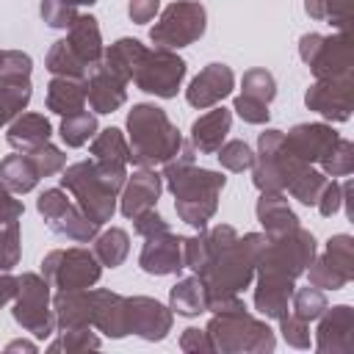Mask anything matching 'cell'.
<instances>
[{
	"label": "cell",
	"mask_w": 354,
	"mask_h": 354,
	"mask_svg": "<svg viewBox=\"0 0 354 354\" xmlns=\"http://www.w3.org/2000/svg\"><path fill=\"white\" fill-rule=\"evenodd\" d=\"M337 138H340L337 130L326 122H301L285 133L282 147L290 158L313 166L337 144Z\"/></svg>",
	"instance_id": "13"
},
{
	"label": "cell",
	"mask_w": 354,
	"mask_h": 354,
	"mask_svg": "<svg viewBox=\"0 0 354 354\" xmlns=\"http://www.w3.org/2000/svg\"><path fill=\"white\" fill-rule=\"evenodd\" d=\"M185 72H188V66L177 55V50L144 47V53L138 58V66L133 72V83H136L138 91L171 100V97H177V91L185 80Z\"/></svg>",
	"instance_id": "11"
},
{
	"label": "cell",
	"mask_w": 354,
	"mask_h": 354,
	"mask_svg": "<svg viewBox=\"0 0 354 354\" xmlns=\"http://www.w3.org/2000/svg\"><path fill=\"white\" fill-rule=\"evenodd\" d=\"M47 111L58 113V116H69L83 111L86 105V77H58L53 75V80L47 83Z\"/></svg>",
	"instance_id": "27"
},
{
	"label": "cell",
	"mask_w": 354,
	"mask_h": 354,
	"mask_svg": "<svg viewBox=\"0 0 354 354\" xmlns=\"http://www.w3.org/2000/svg\"><path fill=\"white\" fill-rule=\"evenodd\" d=\"M61 138L66 147L77 149L83 144H88V138L97 136V113H88V111H77V113H69L61 119V127H58Z\"/></svg>",
	"instance_id": "38"
},
{
	"label": "cell",
	"mask_w": 354,
	"mask_h": 354,
	"mask_svg": "<svg viewBox=\"0 0 354 354\" xmlns=\"http://www.w3.org/2000/svg\"><path fill=\"white\" fill-rule=\"evenodd\" d=\"M0 183H3L8 191H14V194H28V191L36 188L39 174H36V169H33V163L28 160L25 152H19V155H6V158L0 160Z\"/></svg>",
	"instance_id": "32"
},
{
	"label": "cell",
	"mask_w": 354,
	"mask_h": 354,
	"mask_svg": "<svg viewBox=\"0 0 354 354\" xmlns=\"http://www.w3.org/2000/svg\"><path fill=\"white\" fill-rule=\"evenodd\" d=\"M66 41L72 44V50L80 55V61L91 69L94 64H100L105 47H102V33H100V22L91 14H77L75 22L66 28ZM88 75V72H86Z\"/></svg>",
	"instance_id": "26"
},
{
	"label": "cell",
	"mask_w": 354,
	"mask_h": 354,
	"mask_svg": "<svg viewBox=\"0 0 354 354\" xmlns=\"http://www.w3.org/2000/svg\"><path fill=\"white\" fill-rule=\"evenodd\" d=\"M39 14H41L44 25H50L55 30H66L75 22V17H77L75 6H69L64 0H41L39 3Z\"/></svg>",
	"instance_id": "50"
},
{
	"label": "cell",
	"mask_w": 354,
	"mask_h": 354,
	"mask_svg": "<svg viewBox=\"0 0 354 354\" xmlns=\"http://www.w3.org/2000/svg\"><path fill=\"white\" fill-rule=\"evenodd\" d=\"M230 127H232V111L213 105V111L202 113L191 124V147L202 155H216L218 147L224 144Z\"/></svg>",
	"instance_id": "25"
},
{
	"label": "cell",
	"mask_w": 354,
	"mask_h": 354,
	"mask_svg": "<svg viewBox=\"0 0 354 354\" xmlns=\"http://www.w3.org/2000/svg\"><path fill=\"white\" fill-rule=\"evenodd\" d=\"M196 149L183 141L180 152L163 163V183L174 196L177 218L194 230H205L207 221L218 210V196L227 185V177L213 169H202L194 163Z\"/></svg>",
	"instance_id": "1"
},
{
	"label": "cell",
	"mask_w": 354,
	"mask_h": 354,
	"mask_svg": "<svg viewBox=\"0 0 354 354\" xmlns=\"http://www.w3.org/2000/svg\"><path fill=\"white\" fill-rule=\"evenodd\" d=\"M205 28H207V11L202 3L174 0L160 11L158 22L149 28V39L155 47L180 50V47H188L196 39H202Z\"/></svg>",
	"instance_id": "9"
},
{
	"label": "cell",
	"mask_w": 354,
	"mask_h": 354,
	"mask_svg": "<svg viewBox=\"0 0 354 354\" xmlns=\"http://www.w3.org/2000/svg\"><path fill=\"white\" fill-rule=\"evenodd\" d=\"M174 313L152 296H127V329L141 340L158 343L171 332Z\"/></svg>",
	"instance_id": "14"
},
{
	"label": "cell",
	"mask_w": 354,
	"mask_h": 354,
	"mask_svg": "<svg viewBox=\"0 0 354 354\" xmlns=\"http://www.w3.org/2000/svg\"><path fill=\"white\" fill-rule=\"evenodd\" d=\"M30 83H0V127L14 122L30 102Z\"/></svg>",
	"instance_id": "40"
},
{
	"label": "cell",
	"mask_w": 354,
	"mask_h": 354,
	"mask_svg": "<svg viewBox=\"0 0 354 354\" xmlns=\"http://www.w3.org/2000/svg\"><path fill=\"white\" fill-rule=\"evenodd\" d=\"M17 296V277L11 271H0V307L14 301Z\"/></svg>",
	"instance_id": "59"
},
{
	"label": "cell",
	"mask_w": 354,
	"mask_h": 354,
	"mask_svg": "<svg viewBox=\"0 0 354 354\" xmlns=\"http://www.w3.org/2000/svg\"><path fill=\"white\" fill-rule=\"evenodd\" d=\"M332 268H337L348 282L354 279V238L346 232H337L326 241V249L321 254Z\"/></svg>",
	"instance_id": "39"
},
{
	"label": "cell",
	"mask_w": 354,
	"mask_h": 354,
	"mask_svg": "<svg viewBox=\"0 0 354 354\" xmlns=\"http://www.w3.org/2000/svg\"><path fill=\"white\" fill-rule=\"evenodd\" d=\"M279 332H282V340L290 346V348H310L313 346V337H310V324L296 318L293 313H288L285 318H279Z\"/></svg>",
	"instance_id": "51"
},
{
	"label": "cell",
	"mask_w": 354,
	"mask_h": 354,
	"mask_svg": "<svg viewBox=\"0 0 354 354\" xmlns=\"http://www.w3.org/2000/svg\"><path fill=\"white\" fill-rule=\"evenodd\" d=\"M340 191H343V205H340V207H346V216H348V218H354V205H351V194H354V183H351V180H346V183L340 185Z\"/></svg>",
	"instance_id": "60"
},
{
	"label": "cell",
	"mask_w": 354,
	"mask_h": 354,
	"mask_svg": "<svg viewBox=\"0 0 354 354\" xmlns=\"http://www.w3.org/2000/svg\"><path fill=\"white\" fill-rule=\"evenodd\" d=\"M144 249L138 254V266L141 271L152 274V277H169V274H180L185 268L183 263V235H174L171 230L158 232L144 238Z\"/></svg>",
	"instance_id": "17"
},
{
	"label": "cell",
	"mask_w": 354,
	"mask_h": 354,
	"mask_svg": "<svg viewBox=\"0 0 354 354\" xmlns=\"http://www.w3.org/2000/svg\"><path fill=\"white\" fill-rule=\"evenodd\" d=\"M53 313H55V329L91 326V318H94V288L58 290L53 296Z\"/></svg>",
	"instance_id": "23"
},
{
	"label": "cell",
	"mask_w": 354,
	"mask_h": 354,
	"mask_svg": "<svg viewBox=\"0 0 354 354\" xmlns=\"http://www.w3.org/2000/svg\"><path fill=\"white\" fill-rule=\"evenodd\" d=\"M307 279H310V285L313 288H318V290H340V288H346L348 285V279L337 271V268H332L324 257H313V263L307 266Z\"/></svg>",
	"instance_id": "49"
},
{
	"label": "cell",
	"mask_w": 354,
	"mask_h": 354,
	"mask_svg": "<svg viewBox=\"0 0 354 354\" xmlns=\"http://www.w3.org/2000/svg\"><path fill=\"white\" fill-rule=\"evenodd\" d=\"M33 61L22 50H3L0 58V83H30Z\"/></svg>",
	"instance_id": "47"
},
{
	"label": "cell",
	"mask_w": 354,
	"mask_h": 354,
	"mask_svg": "<svg viewBox=\"0 0 354 354\" xmlns=\"http://www.w3.org/2000/svg\"><path fill=\"white\" fill-rule=\"evenodd\" d=\"M293 290H296L293 279L274 277V274H254V310L263 318L279 321L290 313Z\"/></svg>",
	"instance_id": "21"
},
{
	"label": "cell",
	"mask_w": 354,
	"mask_h": 354,
	"mask_svg": "<svg viewBox=\"0 0 354 354\" xmlns=\"http://www.w3.org/2000/svg\"><path fill=\"white\" fill-rule=\"evenodd\" d=\"M47 227H50L55 235L69 238V241H75V243H91V241L97 238V232H100V224H94L75 202H69L53 221H47Z\"/></svg>",
	"instance_id": "30"
},
{
	"label": "cell",
	"mask_w": 354,
	"mask_h": 354,
	"mask_svg": "<svg viewBox=\"0 0 354 354\" xmlns=\"http://www.w3.org/2000/svg\"><path fill=\"white\" fill-rule=\"evenodd\" d=\"M315 321V348L321 354H354V310L348 304L326 307Z\"/></svg>",
	"instance_id": "15"
},
{
	"label": "cell",
	"mask_w": 354,
	"mask_h": 354,
	"mask_svg": "<svg viewBox=\"0 0 354 354\" xmlns=\"http://www.w3.org/2000/svg\"><path fill=\"white\" fill-rule=\"evenodd\" d=\"M141 53H144V44H141L138 39L124 36V39H116V41L102 53L100 64H102L111 75H116L119 80L130 83V80H133V72H136V66H138Z\"/></svg>",
	"instance_id": "29"
},
{
	"label": "cell",
	"mask_w": 354,
	"mask_h": 354,
	"mask_svg": "<svg viewBox=\"0 0 354 354\" xmlns=\"http://www.w3.org/2000/svg\"><path fill=\"white\" fill-rule=\"evenodd\" d=\"M41 277L50 282V288H58V290L94 288L102 277V263L86 246L53 249L41 260Z\"/></svg>",
	"instance_id": "10"
},
{
	"label": "cell",
	"mask_w": 354,
	"mask_h": 354,
	"mask_svg": "<svg viewBox=\"0 0 354 354\" xmlns=\"http://www.w3.org/2000/svg\"><path fill=\"white\" fill-rule=\"evenodd\" d=\"M216 158H218L221 169H227V171H243V169H249V166H252L254 152H252V147H249L246 141L232 138V141H224V144L218 147Z\"/></svg>",
	"instance_id": "48"
},
{
	"label": "cell",
	"mask_w": 354,
	"mask_h": 354,
	"mask_svg": "<svg viewBox=\"0 0 354 354\" xmlns=\"http://www.w3.org/2000/svg\"><path fill=\"white\" fill-rule=\"evenodd\" d=\"M315 238L310 230H304L301 224L290 232H282L277 238H268L254 274H274V277H285V279H299L307 266L315 257Z\"/></svg>",
	"instance_id": "6"
},
{
	"label": "cell",
	"mask_w": 354,
	"mask_h": 354,
	"mask_svg": "<svg viewBox=\"0 0 354 354\" xmlns=\"http://www.w3.org/2000/svg\"><path fill=\"white\" fill-rule=\"evenodd\" d=\"M86 102L94 113H113L127 102V83L111 75L102 64H94L86 75Z\"/></svg>",
	"instance_id": "20"
},
{
	"label": "cell",
	"mask_w": 354,
	"mask_h": 354,
	"mask_svg": "<svg viewBox=\"0 0 354 354\" xmlns=\"http://www.w3.org/2000/svg\"><path fill=\"white\" fill-rule=\"evenodd\" d=\"M232 111H235L246 124H266V122H268V116H271V111H268V105H266V102L252 100V97H246V94H238V97H235Z\"/></svg>",
	"instance_id": "52"
},
{
	"label": "cell",
	"mask_w": 354,
	"mask_h": 354,
	"mask_svg": "<svg viewBox=\"0 0 354 354\" xmlns=\"http://www.w3.org/2000/svg\"><path fill=\"white\" fill-rule=\"evenodd\" d=\"M44 69L58 77H86V72H88V66L80 61V55L72 50V44L66 39L53 41V47L44 55Z\"/></svg>",
	"instance_id": "33"
},
{
	"label": "cell",
	"mask_w": 354,
	"mask_h": 354,
	"mask_svg": "<svg viewBox=\"0 0 354 354\" xmlns=\"http://www.w3.org/2000/svg\"><path fill=\"white\" fill-rule=\"evenodd\" d=\"M11 315L36 340L53 337V332H55L53 296H50V282L41 274L25 271L17 277V296H14Z\"/></svg>",
	"instance_id": "7"
},
{
	"label": "cell",
	"mask_w": 354,
	"mask_h": 354,
	"mask_svg": "<svg viewBox=\"0 0 354 354\" xmlns=\"http://www.w3.org/2000/svg\"><path fill=\"white\" fill-rule=\"evenodd\" d=\"M257 221L263 224L266 238H277L282 232H290L299 227V216L288 205V196L282 191H263L257 205H254Z\"/></svg>",
	"instance_id": "24"
},
{
	"label": "cell",
	"mask_w": 354,
	"mask_h": 354,
	"mask_svg": "<svg viewBox=\"0 0 354 354\" xmlns=\"http://www.w3.org/2000/svg\"><path fill=\"white\" fill-rule=\"evenodd\" d=\"M163 191V177L155 169L138 166L133 174H127L124 188L119 194V210L124 218H136L144 210H152L158 205V196Z\"/></svg>",
	"instance_id": "19"
},
{
	"label": "cell",
	"mask_w": 354,
	"mask_h": 354,
	"mask_svg": "<svg viewBox=\"0 0 354 354\" xmlns=\"http://www.w3.org/2000/svg\"><path fill=\"white\" fill-rule=\"evenodd\" d=\"M205 332L213 351L221 354H271L277 348L274 329L263 318H254L246 307L232 313H213Z\"/></svg>",
	"instance_id": "5"
},
{
	"label": "cell",
	"mask_w": 354,
	"mask_h": 354,
	"mask_svg": "<svg viewBox=\"0 0 354 354\" xmlns=\"http://www.w3.org/2000/svg\"><path fill=\"white\" fill-rule=\"evenodd\" d=\"M91 158L94 160H108V163H130V144L124 138V133L119 127H105L97 130V136L91 138Z\"/></svg>",
	"instance_id": "34"
},
{
	"label": "cell",
	"mask_w": 354,
	"mask_h": 354,
	"mask_svg": "<svg viewBox=\"0 0 354 354\" xmlns=\"http://www.w3.org/2000/svg\"><path fill=\"white\" fill-rule=\"evenodd\" d=\"M169 310L183 315V318H196L205 313V285L202 279L194 277H183L177 279V285H171L169 290Z\"/></svg>",
	"instance_id": "31"
},
{
	"label": "cell",
	"mask_w": 354,
	"mask_h": 354,
	"mask_svg": "<svg viewBox=\"0 0 354 354\" xmlns=\"http://www.w3.org/2000/svg\"><path fill=\"white\" fill-rule=\"evenodd\" d=\"M235 88V75L227 64H207L185 88V100L191 108L207 111L213 105H218L224 97H230Z\"/></svg>",
	"instance_id": "18"
},
{
	"label": "cell",
	"mask_w": 354,
	"mask_h": 354,
	"mask_svg": "<svg viewBox=\"0 0 354 354\" xmlns=\"http://www.w3.org/2000/svg\"><path fill=\"white\" fill-rule=\"evenodd\" d=\"M25 155H28V160L33 163L39 180H41V177H53V174L64 171V166H66V155H64L55 144H50V141H47V144H39V147H33V149H25Z\"/></svg>",
	"instance_id": "44"
},
{
	"label": "cell",
	"mask_w": 354,
	"mask_h": 354,
	"mask_svg": "<svg viewBox=\"0 0 354 354\" xmlns=\"http://www.w3.org/2000/svg\"><path fill=\"white\" fill-rule=\"evenodd\" d=\"M53 136V124L44 113H19L14 122H8V133H6V141L25 152V149H33L39 144H47Z\"/></svg>",
	"instance_id": "28"
},
{
	"label": "cell",
	"mask_w": 354,
	"mask_h": 354,
	"mask_svg": "<svg viewBox=\"0 0 354 354\" xmlns=\"http://www.w3.org/2000/svg\"><path fill=\"white\" fill-rule=\"evenodd\" d=\"M91 252L97 254V260H100L102 266L116 268V266H122V263L127 260V254H130V235H127L122 227H111V230H105V232H97Z\"/></svg>",
	"instance_id": "35"
},
{
	"label": "cell",
	"mask_w": 354,
	"mask_h": 354,
	"mask_svg": "<svg viewBox=\"0 0 354 354\" xmlns=\"http://www.w3.org/2000/svg\"><path fill=\"white\" fill-rule=\"evenodd\" d=\"M326 307H329V301H326L324 290H318V288H313V285L299 288V290H293V296H290V313H293L296 318L307 321V324L315 321Z\"/></svg>",
	"instance_id": "41"
},
{
	"label": "cell",
	"mask_w": 354,
	"mask_h": 354,
	"mask_svg": "<svg viewBox=\"0 0 354 354\" xmlns=\"http://www.w3.org/2000/svg\"><path fill=\"white\" fill-rule=\"evenodd\" d=\"M11 351H28V354H36L39 348H36V343H30V340H11V343L6 346V354H11Z\"/></svg>",
	"instance_id": "61"
},
{
	"label": "cell",
	"mask_w": 354,
	"mask_h": 354,
	"mask_svg": "<svg viewBox=\"0 0 354 354\" xmlns=\"http://www.w3.org/2000/svg\"><path fill=\"white\" fill-rule=\"evenodd\" d=\"M266 243H268L266 232H246L243 238L235 235L232 241L221 243L207 260V266L196 274L205 285V301L221 296H238L243 288H249Z\"/></svg>",
	"instance_id": "3"
},
{
	"label": "cell",
	"mask_w": 354,
	"mask_h": 354,
	"mask_svg": "<svg viewBox=\"0 0 354 354\" xmlns=\"http://www.w3.org/2000/svg\"><path fill=\"white\" fill-rule=\"evenodd\" d=\"M304 11L313 19L329 22L337 30H351L354 0H304Z\"/></svg>",
	"instance_id": "36"
},
{
	"label": "cell",
	"mask_w": 354,
	"mask_h": 354,
	"mask_svg": "<svg viewBox=\"0 0 354 354\" xmlns=\"http://www.w3.org/2000/svg\"><path fill=\"white\" fill-rule=\"evenodd\" d=\"M304 105L329 122H346L354 105V75L315 80L304 94Z\"/></svg>",
	"instance_id": "12"
},
{
	"label": "cell",
	"mask_w": 354,
	"mask_h": 354,
	"mask_svg": "<svg viewBox=\"0 0 354 354\" xmlns=\"http://www.w3.org/2000/svg\"><path fill=\"white\" fill-rule=\"evenodd\" d=\"M340 205H343V191H340V183L332 177V180H326V185H324V191H321L315 207H318L321 216L329 218V216H335V213L340 210Z\"/></svg>",
	"instance_id": "54"
},
{
	"label": "cell",
	"mask_w": 354,
	"mask_h": 354,
	"mask_svg": "<svg viewBox=\"0 0 354 354\" xmlns=\"http://www.w3.org/2000/svg\"><path fill=\"white\" fill-rule=\"evenodd\" d=\"M326 174L324 171H318V169H313V166H301L290 180H288V188L285 191H290V196L293 199H299L301 205H315L318 202V196H321V191H324V185H326Z\"/></svg>",
	"instance_id": "37"
},
{
	"label": "cell",
	"mask_w": 354,
	"mask_h": 354,
	"mask_svg": "<svg viewBox=\"0 0 354 354\" xmlns=\"http://www.w3.org/2000/svg\"><path fill=\"white\" fill-rule=\"evenodd\" d=\"M91 326L100 329L105 337L119 340L130 335L127 329V296L113 293L108 288H94V318Z\"/></svg>",
	"instance_id": "22"
},
{
	"label": "cell",
	"mask_w": 354,
	"mask_h": 354,
	"mask_svg": "<svg viewBox=\"0 0 354 354\" xmlns=\"http://www.w3.org/2000/svg\"><path fill=\"white\" fill-rule=\"evenodd\" d=\"M133 230L141 235V238H149V235H158V232H166L169 230V221L152 207V210H144L133 218Z\"/></svg>",
	"instance_id": "55"
},
{
	"label": "cell",
	"mask_w": 354,
	"mask_h": 354,
	"mask_svg": "<svg viewBox=\"0 0 354 354\" xmlns=\"http://www.w3.org/2000/svg\"><path fill=\"white\" fill-rule=\"evenodd\" d=\"M102 340L91 332V326H77V329H61V335L47 346V351H66V354H77V351H88V348H100Z\"/></svg>",
	"instance_id": "42"
},
{
	"label": "cell",
	"mask_w": 354,
	"mask_h": 354,
	"mask_svg": "<svg viewBox=\"0 0 354 354\" xmlns=\"http://www.w3.org/2000/svg\"><path fill=\"white\" fill-rule=\"evenodd\" d=\"M158 11H160V0H130L127 3V14H130V19L136 25L152 22Z\"/></svg>",
	"instance_id": "57"
},
{
	"label": "cell",
	"mask_w": 354,
	"mask_h": 354,
	"mask_svg": "<svg viewBox=\"0 0 354 354\" xmlns=\"http://www.w3.org/2000/svg\"><path fill=\"white\" fill-rule=\"evenodd\" d=\"M326 177H346L354 171V144L348 138H337V144L318 160Z\"/></svg>",
	"instance_id": "43"
},
{
	"label": "cell",
	"mask_w": 354,
	"mask_h": 354,
	"mask_svg": "<svg viewBox=\"0 0 354 354\" xmlns=\"http://www.w3.org/2000/svg\"><path fill=\"white\" fill-rule=\"evenodd\" d=\"M69 202H72V199L66 196V188H47V191L39 194V199H36V210L44 216V221H53Z\"/></svg>",
	"instance_id": "53"
},
{
	"label": "cell",
	"mask_w": 354,
	"mask_h": 354,
	"mask_svg": "<svg viewBox=\"0 0 354 354\" xmlns=\"http://www.w3.org/2000/svg\"><path fill=\"white\" fill-rule=\"evenodd\" d=\"M124 124H127L130 163H136V166H144V169L163 166L183 147V136H180L177 124L155 102L133 105Z\"/></svg>",
	"instance_id": "4"
},
{
	"label": "cell",
	"mask_w": 354,
	"mask_h": 354,
	"mask_svg": "<svg viewBox=\"0 0 354 354\" xmlns=\"http://www.w3.org/2000/svg\"><path fill=\"white\" fill-rule=\"evenodd\" d=\"M241 94L268 105L277 97V80H274V75L268 69H249L241 77Z\"/></svg>",
	"instance_id": "46"
},
{
	"label": "cell",
	"mask_w": 354,
	"mask_h": 354,
	"mask_svg": "<svg viewBox=\"0 0 354 354\" xmlns=\"http://www.w3.org/2000/svg\"><path fill=\"white\" fill-rule=\"evenodd\" d=\"M282 130H263L257 136V152L252 160V183L254 188L263 191H285V169H282V158H279V147H282Z\"/></svg>",
	"instance_id": "16"
},
{
	"label": "cell",
	"mask_w": 354,
	"mask_h": 354,
	"mask_svg": "<svg viewBox=\"0 0 354 354\" xmlns=\"http://www.w3.org/2000/svg\"><path fill=\"white\" fill-rule=\"evenodd\" d=\"M299 58L310 66L315 80L354 75V44L351 30L337 33H304L299 39Z\"/></svg>",
	"instance_id": "8"
},
{
	"label": "cell",
	"mask_w": 354,
	"mask_h": 354,
	"mask_svg": "<svg viewBox=\"0 0 354 354\" xmlns=\"http://www.w3.org/2000/svg\"><path fill=\"white\" fill-rule=\"evenodd\" d=\"M64 3H69V6H94L97 0H64Z\"/></svg>",
	"instance_id": "62"
},
{
	"label": "cell",
	"mask_w": 354,
	"mask_h": 354,
	"mask_svg": "<svg viewBox=\"0 0 354 354\" xmlns=\"http://www.w3.org/2000/svg\"><path fill=\"white\" fill-rule=\"evenodd\" d=\"M124 180H127L124 163H108L94 158L64 166L61 171V188H66L75 205L100 227L113 218Z\"/></svg>",
	"instance_id": "2"
},
{
	"label": "cell",
	"mask_w": 354,
	"mask_h": 354,
	"mask_svg": "<svg viewBox=\"0 0 354 354\" xmlns=\"http://www.w3.org/2000/svg\"><path fill=\"white\" fill-rule=\"evenodd\" d=\"M25 213L22 202L14 196V191H8L3 183H0V221H19Z\"/></svg>",
	"instance_id": "58"
},
{
	"label": "cell",
	"mask_w": 354,
	"mask_h": 354,
	"mask_svg": "<svg viewBox=\"0 0 354 354\" xmlns=\"http://www.w3.org/2000/svg\"><path fill=\"white\" fill-rule=\"evenodd\" d=\"M22 260L19 221H0V271H11Z\"/></svg>",
	"instance_id": "45"
},
{
	"label": "cell",
	"mask_w": 354,
	"mask_h": 354,
	"mask_svg": "<svg viewBox=\"0 0 354 354\" xmlns=\"http://www.w3.org/2000/svg\"><path fill=\"white\" fill-rule=\"evenodd\" d=\"M180 348H183L185 354H210V351H213L207 332H205V329H196V326L183 329V335H180Z\"/></svg>",
	"instance_id": "56"
},
{
	"label": "cell",
	"mask_w": 354,
	"mask_h": 354,
	"mask_svg": "<svg viewBox=\"0 0 354 354\" xmlns=\"http://www.w3.org/2000/svg\"><path fill=\"white\" fill-rule=\"evenodd\" d=\"M0 58H3V50H0Z\"/></svg>",
	"instance_id": "63"
}]
</instances>
